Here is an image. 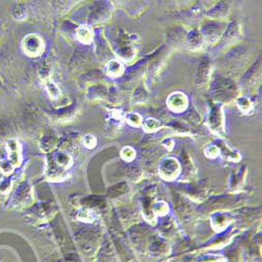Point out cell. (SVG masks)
I'll use <instances>...</instances> for the list:
<instances>
[{
  "label": "cell",
  "mask_w": 262,
  "mask_h": 262,
  "mask_svg": "<svg viewBox=\"0 0 262 262\" xmlns=\"http://www.w3.org/2000/svg\"><path fill=\"white\" fill-rule=\"evenodd\" d=\"M205 154L209 159H216L218 156H220V148L218 146H208L205 150Z\"/></svg>",
  "instance_id": "obj_12"
},
{
  "label": "cell",
  "mask_w": 262,
  "mask_h": 262,
  "mask_svg": "<svg viewBox=\"0 0 262 262\" xmlns=\"http://www.w3.org/2000/svg\"><path fill=\"white\" fill-rule=\"evenodd\" d=\"M169 211V207L166 203L161 202V203H157L154 205V208H152V212L157 215L163 216L165 214H167V212Z\"/></svg>",
  "instance_id": "obj_9"
},
{
  "label": "cell",
  "mask_w": 262,
  "mask_h": 262,
  "mask_svg": "<svg viewBox=\"0 0 262 262\" xmlns=\"http://www.w3.org/2000/svg\"><path fill=\"white\" fill-rule=\"evenodd\" d=\"M167 105L174 113H183L188 106V99L181 92L173 93L169 96L167 100Z\"/></svg>",
  "instance_id": "obj_3"
},
{
  "label": "cell",
  "mask_w": 262,
  "mask_h": 262,
  "mask_svg": "<svg viewBox=\"0 0 262 262\" xmlns=\"http://www.w3.org/2000/svg\"><path fill=\"white\" fill-rule=\"evenodd\" d=\"M123 72H124L123 65L119 61H117V60L111 61V62L107 64V67H106L107 75L113 77V78H117V77L121 76L123 74Z\"/></svg>",
  "instance_id": "obj_5"
},
{
  "label": "cell",
  "mask_w": 262,
  "mask_h": 262,
  "mask_svg": "<svg viewBox=\"0 0 262 262\" xmlns=\"http://www.w3.org/2000/svg\"><path fill=\"white\" fill-rule=\"evenodd\" d=\"M238 107L240 108V111H242L243 113H248L251 107H252V104H251V101L247 98H242L238 100Z\"/></svg>",
  "instance_id": "obj_13"
},
{
  "label": "cell",
  "mask_w": 262,
  "mask_h": 262,
  "mask_svg": "<svg viewBox=\"0 0 262 262\" xmlns=\"http://www.w3.org/2000/svg\"><path fill=\"white\" fill-rule=\"evenodd\" d=\"M122 159L126 162H133L136 158V150L131 147H125L121 152Z\"/></svg>",
  "instance_id": "obj_8"
},
{
  "label": "cell",
  "mask_w": 262,
  "mask_h": 262,
  "mask_svg": "<svg viewBox=\"0 0 262 262\" xmlns=\"http://www.w3.org/2000/svg\"><path fill=\"white\" fill-rule=\"evenodd\" d=\"M48 90H49V93L53 96V97H57L59 94H60V91L58 87L54 84V83H50L48 85Z\"/></svg>",
  "instance_id": "obj_15"
},
{
  "label": "cell",
  "mask_w": 262,
  "mask_h": 262,
  "mask_svg": "<svg viewBox=\"0 0 262 262\" xmlns=\"http://www.w3.org/2000/svg\"><path fill=\"white\" fill-rule=\"evenodd\" d=\"M181 166L173 158H167L160 165V176L166 181H173L179 177Z\"/></svg>",
  "instance_id": "obj_1"
},
{
  "label": "cell",
  "mask_w": 262,
  "mask_h": 262,
  "mask_svg": "<svg viewBox=\"0 0 262 262\" xmlns=\"http://www.w3.org/2000/svg\"><path fill=\"white\" fill-rule=\"evenodd\" d=\"M196 262H227V259L223 256L216 255H206L200 258Z\"/></svg>",
  "instance_id": "obj_10"
},
{
  "label": "cell",
  "mask_w": 262,
  "mask_h": 262,
  "mask_svg": "<svg viewBox=\"0 0 262 262\" xmlns=\"http://www.w3.org/2000/svg\"><path fill=\"white\" fill-rule=\"evenodd\" d=\"M83 143H84V145H85V147H87V148H94L96 145H97V139L94 137V136H91V135H89V136H86V137H84V139H83Z\"/></svg>",
  "instance_id": "obj_14"
},
{
  "label": "cell",
  "mask_w": 262,
  "mask_h": 262,
  "mask_svg": "<svg viewBox=\"0 0 262 262\" xmlns=\"http://www.w3.org/2000/svg\"><path fill=\"white\" fill-rule=\"evenodd\" d=\"M143 128L147 133H155V131L159 130L161 127V123L156 119H146L143 123Z\"/></svg>",
  "instance_id": "obj_7"
},
{
  "label": "cell",
  "mask_w": 262,
  "mask_h": 262,
  "mask_svg": "<svg viewBox=\"0 0 262 262\" xmlns=\"http://www.w3.org/2000/svg\"><path fill=\"white\" fill-rule=\"evenodd\" d=\"M77 38L84 45H90L93 41V31L87 27H81L77 31Z\"/></svg>",
  "instance_id": "obj_6"
},
{
  "label": "cell",
  "mask_w": 262,
  "mask_h": 262,
  "mask_svg": "<svg viewBox=\"0 0 262 262\" xmlns=\"http://www.w3.org/2000/svg\"><path fill=\"white\" fill-rule=\"evenodd\" d=\"M212 220L214 221H220V223H212V227L214 228L215 231L221 232L223 230H225L226 228H228L231 220L229 218V214H216Z\"/></svg>",
  "instance_id": "obj_4"
},
{
  "label": "cell",
  "mask_w": 262,
  "mask_h": 262,
  "mask_svg": "<svg viewBox=\"0 0 262 262\" xmlns=\"http://www.w3.org/2000/svg\"><path fill=\"white\" fill-rule=\"evenodd\" d=\"M127 122L129 125L131 126H135V127H139L142 125L143 120L141 118V116L139 114H130L127 117Z\"/></svg>",
  "instance_id": "obj_11"
},
{
  "label": "cell",
  "mask_w": 262,
  "mask_h": 262,
  "mask_svg": "<svg viewBox=\"0 0 262 262\" xmlns=\"http://www.w3.org/2000/svg\"><path fill=\"white\" fill-rule=\"evenodd\" d=\"M23 48L27 55L37 57L45 50V42L38 35H29L24 39Z\"/></svg>",
  "instance_id": "obj_2"
}]
</instances>
